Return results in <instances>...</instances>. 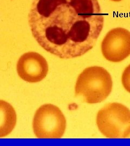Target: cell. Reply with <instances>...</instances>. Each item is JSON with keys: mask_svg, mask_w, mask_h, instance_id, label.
Listing matches in <instances>:
<instances>
[{"mask_svg": "<svg viewBox=\"0 0 130 146\" xmlns=\"http://www.w3.org/2000/svg\"><path fill=\"white\" fill-rule=\"evenodd\" d=\"M121 82L125 90L130 93V64L123 73Z\"/></svg>", "mask_w": 130, "mask_h": 146, "instance_id": "8", "label": "cell"}, {"mask_svg": "<svg viewBox=\"0 0 130 146\" xmlns=\"http://www.w3.org/2000/svg\"><path fill=\"white\" fill-rule=\"evenodd\" d=\"M28 22L33 36L42 48L69 59L94 47L104 18L98 0H33Z\"/></svg>", "mask_w": 130, "mask_h": 146, "instance_id": "1", "label": "cell"}, {"mask_svg": "<svg viewBox=\"0 0 130 146\" xmlns=\"http://www.w3.org/2000/svg\"><path fill=\"white\" fill-rule=\"evenodd\" d=\"M111 1H113V2H120V1H121L122 0H111Z\"/></svg>", "mask_w": 130, "mask_h": 146, "instance_id": "9", "label": "cell"}, {"mask_svg": "<svg viewBox=\"0 0 130 146\" xmlns=\"http://www.w3.org/2000/svg\"><path fill=\"white\" fill-rule=\"evenodd\" d=\"M101 52L107 60L120 62L130 55V31L123 28L109 31L101 44Z\"/></svg>", "mask_w": 130, "mask_h": 146, "instance_id": "5", "label": "cell"}, {"mask_svg": "<svg viewBox=\"0 0 130 146\" xmlns=\"http://www.w3.org/2000/svg\"><path fill=\"white\" fill-rule=\"evenodd\" d=\"M17 120L13 107L3 100H0V138L11 134L15 127Z\"/></svg>", "mask_w": 130, "mask_h": 146, "instance_id": "7", "label": "cell"}, {"mask_svg": "<svg viewBox=\"0 0 130 146\" xmlns=\"http://www.w3.org/2000/svg\"><path fill=\"white\" fill-rule=\"evenodd\" d=\"M96 122L99 131L107 138H130V110L124 104H106L99 110Z\"/></svg>", "mask_w": 130, "mask_h": 146, "instance_id": "3", "label": "cell"}, {"mask_svg": "<svg viewBox=\"0 0 130 146\" xmlns=\"http://www.w3.org/2000/svg\"><path fill=\"white\" fill-rule=\"evenodd\" d=\"M112 87V78L106 69L99 66L89 67L78 76L75 94L84 102L95 104L106 99Z\"/></svg>", "mask_w": 130, "mask_h": 146, "instance_id": "2", "label": "cell"}, {"mask_svg": "<svg viewBox=\"0 0 130 146\" xmlns=\"http://www.w3.org/2000/svg\"><path fill=\"white\" fill-rule=\"evenodd\" d=\"M66 127V120L60 108L45 104L37 110L33 121L35 135L39 139H60Z\"/></svg>", "mask_w": 130, "mask_h": 146, "instance_id": "4", "label": "cell"}, {"mask_svg": "<svg viewBox=\"0 0 130 146\" xmlns=\"http://www.w3.org/2000/svg\"><path fill=\"white\" fill-rule=\"evenodd\" d=\"M17 72L23 80L29 83H37L46 77L48 65L46 60L40 54L26 52L18 60Z\"/></svg>", "mask_w": 130, "mask_h": 146, "instance_id": "6", "label": "cell"}]
</instances>
